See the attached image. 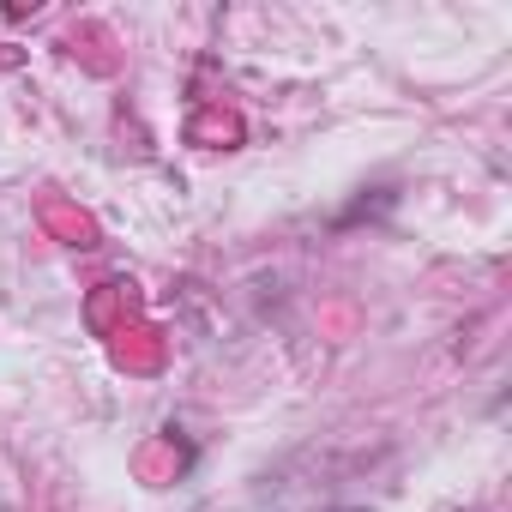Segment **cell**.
Returning a JSON list of instances; mask_svg holds the SVG:
<instances>
[]
</instances>
